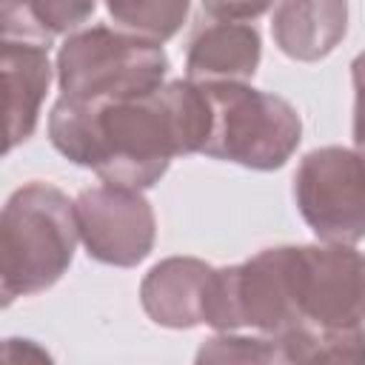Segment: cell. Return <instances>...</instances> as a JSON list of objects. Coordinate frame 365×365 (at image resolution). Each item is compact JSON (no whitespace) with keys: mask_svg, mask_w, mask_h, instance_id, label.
Wrapping results in <instances>:
<instances>
[{"mask_svg":"<svg viewBox=\"0 0 365 365\" xmlns=\"http://www.w3.org/2000/svg\"><path fill=\"white\" fill-rule=\"evenodd\" d=\"M208 128L205 88L188 77L100 106L57 97L48 111V140L68 163L140 191L160 182L174 157L202 151Z\"/></svg>","mask_w":365,"mask_h":365,"instance_id":"1","label":"cell"},{"mask_svg":"<svg viewBox=\"0 0 365 365\" xmlns=\"http://www.w3.org/2000/svg\"><path fill=\"white\" fill-rule=\"evenodd\" d=\"M80 240L74 200L51 182H26L3 205V305L51 288L71 265Z\"/></svg>","mask_w":365,"mask_h":365,"instance_id":"2","label":"cell"},{"mask_svg":"<svg viewBox=\"0 0 365 365\" xmlns=\"http://www.w3.org/2000/svg\"><path fill=\"white\" fill-rule=\"evenodd\" d=\"M60 97L83 106L151 94L165 83L168 57L163 43L123 29L91 26L71 31L57 51Z\"/></svg>","mask_w":365,"mask_h":365,"instance_id":"3","label":"cell"},{"mask_svg":"<svg viewBox=\"0 0 365 365\" xmlns=\"http://www.w3.org/2000/svg\"><path fill=\"white\" fill-rule=\"evenodd\" d=\"M200 86L211 106V128L200 154L251 171H274L291 160L302 140V120L285 97L240 80Z\"/></svg>","mask_w":365,"mask_h":365,"instance_id":"4","label":"cell"},{"mask_svg":"<svg viewBox=\"0 0 365 365\" xmlns=\"http://www.w3.org/2000/svg\"><path fill=\"white\" fill-rule=\"evenodd\" d=\"M285 262H288V294L294 308V328L365 325V254L362 251L342 242L285 245Z\"/></svg>","mask_w":365,"mask_h":365,"instance_id":"5","label":"cell"},{"mask_svg":"<svg viewBox=\"0 0 365 365\" xmlns=\"http://www.w3.org/2000/svg\"><path fill=\"white\" fill-rule=\"evenodd\" d=\"M294 202L319 242L365 240V154L342 145L308 151L294 171Z\"/></svg>","mask_w":365,"mask_h":365,"instance_id":"6","label":"cell"},{"mask_svg":"<svg viewBox=\"0 0 365 365\" xmlns=\"http://www.w3.org/2000/svg\"><path fill=\"white\" fill-rule=\"evenodd\" d=\"M74 211L80 242L91 259L114 268H131L151 254L157 220L140 188L114 182L83 188L74 200Z\"/></svg>","mask_w":365,"mask_h":365,"instance_id":"7","label":"cell"},{"mask_svg":"<svg viewBox=\"0 0 365 365\" xmlns=\"http://www.w3.org/2000/svg\"><path fill=\"white\" fill-rule=\"evenodd\" d=\"M214 265L197 257H165L140 282V302L151 322L174 331L205 325Z\"/></svg>","mask_w":365,"mask_h":365,"instance_id":"8","label":"cell"},{"mask_svg":"<svg viewBox=\"0 0 365 365\" xmlns=\"http://www.w3.org/2000/svg\"><path fill=\"white\" fill-rule=\"evenodd\" d=\"M262 57V37L248 20H202L185 51V77L194 83H248Z\"/></svg>","mask_w":365,"mask_h":365,"instance_id":"9","label":"cell"},{"mask_svg":"<svg viewBox=\"0 0 365 365\" xmlns=\"http://www.w3.org/2000/svg\"><path fill=\"white\" fill-rule=\"evenodd\" d=\"M3 83H6V151L26 143L37 123L51 83L48 46L3 37Z\"/></svg>","mask_w":365,"mask_h":365,"instance_id":"10","label":"cell"},{"mask_svg":"<svg viewBox=\"0 0 365 365\" xmlns=\"http://www.w3.org/2000/svg\"><path fill=\"white\" fill-rule=\"evenodd\" d=\"M271 34L285 57L322 60L348 34V0H279L271 14Z\"/></svg>","mask_w":365,"mask_h":365,"instance_id":"11","label":"cell"},{"mask_svg":"<svg viewBox=\"0 0 365 365\" xmlns=\"http://www.w3.org/2000/svg\"><path fill=\"white\" fill-rule=\"evenodd\" d=\"M97 9V0H0L3 37L48 46L57 34L77 31Z\"/></svg>","mask_w":365,"mask_h":365,"instance_id":"12","label":"cell"},{"mask_svg":"<svg viewBox=\"0 0 365 365\" xmlns=\"http://www.w3.org/2000/svg\"><path fill=\"white\" fill-rule=\"evenodd\" d=\"M282 362H365V325L294 328L274 336Z\"/></svg>","mask_w":365,"mask_h":365,"instance_id":"13","label":"cell"},{"mask_svg":"<svg viewBox=\"0 0 365 365\" xmlns=\"http://www.w3.org/2000/svg\"><path fill=\"white\" fill-rule=\"evenodd\" d=\"M106 9L114 29L151 43H165L182 29L191 0H106Z\"/></svg>","mask_w":365,"mask_h":365,"instance_id":"14","label":"cell"},{"mask_svg":"<svg viewBox=\"0 0 365 365\" xmlns=\"http://www.w3.org/2000/svg\"><path fill=\"white\" fill-rule=\"evenodd\" d=\"M197 362H282L274 336H237L220 331L197 351Z\"/></svg>","mask_w":365,"mask_h":365,"instance_id":"15","label":"cell"},{"mask_svg":"<svg viewBox=\"0 0 365 365\" xmlns=\"http://www.w3.org/2000/svg\"><path fill=\"white\" fill-rule=\"evenodd\" d=\"M274 0H202V14L214 20H254L271 9Z\"/></svg>","mask_w":365,"mask_h":365,"instance_id":"16","label":"cell"},{"mask_svg":"<svg viewBox=\"0 0 365 365\" xmlns=\"http://www.w3.org/2000/svg\"><path fill=\"white\" fill-rule=\"evenodd\" d=\"M351 80H354V143H356L365 137V51L354 57Z\"/></svg>","mask_w":365,"mask_h":365,"instance_id":"17","label":"cell"},{"mask_svg":"<svg viewBox=\"0 0 365 365\" xmlns=\"http://www.w3.org/2000/svg\"><path fill=\"white\" fill-rule=\"evenodd\" d=\"M354 145H356V151H359V154H365V137H362V140H356Z\"/></svg>","mask_w":365,"mask_h":365,"instance_id":"18","label":"cell"}]
</instances>
